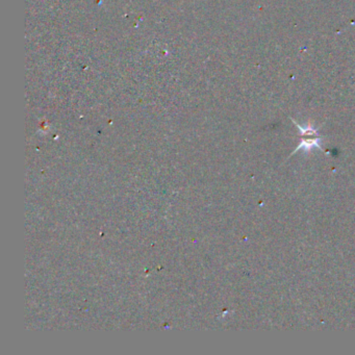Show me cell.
Wrapping results in <instances>:
<instances>
[{
	"instance_id": "6da1fadb",
	"label": "cell",
	"mask_w": 355,
	"mask_h": 355,
	"mask_svg": "<svg viewBox=\"0 0 355 355\" xmlns=\"http://www.w3.org/2000/svg\"><path fill=\"white\" fill-rule=\"evenodd\" d=\"M293 123L298 127V129L300 130V140L301 143L299 144V146L291 153L290 156L294 155L297 151L303 149L304 151H308L310 149H313L314 147H317L318 149L322 150V146L320 145V141L322 140V136L319 134V128H314L312 125H307V126H301L299 124L292 119Z\"/></svg>"
}]
</instances>
